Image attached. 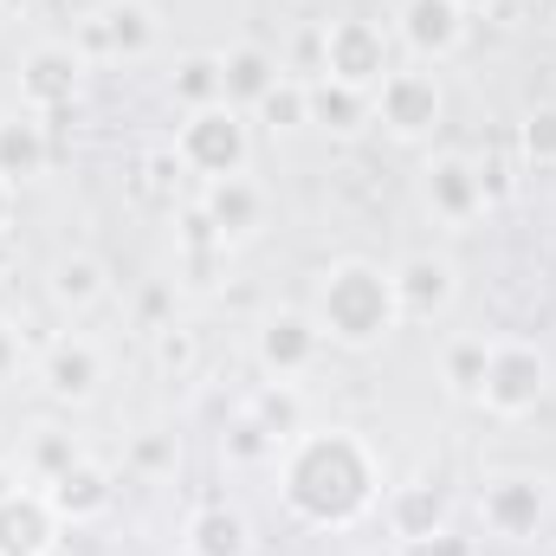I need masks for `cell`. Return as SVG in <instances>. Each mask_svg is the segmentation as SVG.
Here are the masks:
<instances>
[{
	"instance_id": "1",
	"label": "cell",
	"mask_w": 556,
	"mask_h": 556,
	"mask_svg": "<svg viewBox=\"0 0 556 556\" xmlns=\"http://www.w3.org/2000/svg\"><path fill=\"white\" fill-rule=\"evenodd\" d=\"M285 498L304 518H317V525H350L376 498V466H369L363 440L343 433V427L298 440L291 446V466H285Z\"/></svg>"
},
{
	"instance_id": "2",
	"label": "cell",
	"mask_w": 556,
	"mask_h": 556,
	"mask_svg": "<svg viewBox=\"0 0 556 556\" xmlns=\"http://www.w3.org/2000/svg\"><path fill=\"white\" fill-rule=\"evenodd\" d=\"M395 317H402L395 278L382 273V266H369V260H343L317 285V330L337 337V343H350V350H369L376 337H389Z\"/></svg>"
},
{
	"instance_id": "3",
	"label": "cell",
	"mask_w": 556,
	"mask_h": 556,
	"mask_svg": "<svg viewBox=\"0 0 556 556\" xmlns=\"http://www.w3.org/2000/svg\"><path fill=\"white\" fill-rule=\"evenodd\" d=\"M544 382H551L544 350H538V343H525V337H505V343H492V369H485L479 402H485L492 415H525V408H538Z\"/></svg>"
},
{
	"instance_id": "4",
	"label": "cell",
	"mask_w": 556,
	"mask_h": 556,
	"mask_svg": "<svg viewBox=\"0 0 556 556\" xmlns=\"http://www.w3.org/2000/svg\"><path fill=\"white\" fill-rule=\"evenodd\" d=\"M181 162L201 168V175H214V181L240 175V168H247V124H240V111H233V104L194 111V117L181 124Z\"/></svg>"
},
{
	"instance_id": "5",
	"label": "cell",
	"mask_w": 556,
	"mask_h": 556,
	"mask_svg": "<svg viewBox=\"0 0 556 556\" xmlns=\"http://www.w3.org/2000/svg\"><path fill=\"white\" fill-rule=\"evenodd\" d=\"M544 511H551V492H544V479H531V472H498V479H485V492H479L485 531H492V538H511V544H525V538L544 525Z\"/></svg>"
},
{
	"instance_id": "6",
	"label": "cell",
	"mask_w": 556,
	"mask_h": 556,
	"mask_svg": "<svg viewBox=\"0 0 556 556\" xmlns=\"http://www.w3.org/2000/svg\"><path fill=\"white\" fill-rule=\"evenodd\" d=\"M324 72H330V85H350V91L382 85V72H389L382 26H369V20H337V26L324 33Z\"/></svg>"
},
{
	"instance_id": "7",
	"label": "cell",
	"mask_w": 556,
	"mask_h": 556,
	"mask_svg": "<svg viewBox=\"0 0 556 556\" xmlns=\"http://www.w3.org/2000/svg\"><path fill=\"white\" fill-rule=\"evenodd\" d=\"M376 117L395 130V137H420L440 124V85L427 72H382L376 85Z\"/></svg>"
},
{
	"instance_id": "8",
	"label": "cell",
	"mask_w": 556,
	"mask_h": 556,
	"mask_svg": "<svg viewBox=\"0 0 556 556\" xmlns=\"http://www.w3.org/2000/svg\"><path fill=\"white\" fill-rule=\"evenodd\" d=\"M317 350H324V330L311 317H298V311H278L273 324L260 330V356H266V369H273L278 382L304 376L317 363Z\"/></svg>"
},
{
	"instance_id": "9",
	"label": "cell",
	"mask_w": 556,
	"mask_h": 556,
	"mask_svg": "<svg viewBox=\"0 0 556 556\" xmlns=\"http://www.w3.org/2000/svg\"><path fill=\"white\" fill-rule=\"evenodd\" d=\"M402 39L415 59H446L466 39V7L459 0H402Z\"/></svg>"
},
{
	"instance_id": "10",
	"label": "cell",
	"mask_w": 556,
	"mask_h": 556,
	"mask_svg": "<svg viewBox=\"0 0 556 556\" xmlns=\"http://www.w3.org/2000/svg\"><path fill=\"white\" fill-rule=\"evenodd\" d=\"M52 544V498L0 492V556H39Z\"/></svg>"
},
{
	"instance_id": "11",
	"label": "cell",
	"mask_w": 556,
	"mask_h": 556,
	"mask_svg": "<svg viewBox=\"0 0 556 556\" xmlns=\"http://www.w3.org/2000/svg\"><path fill=\"white\" fill-rule=\"evenodd\" d=\"M389 278H395V304H402V317H433V311L453 304V266L433 260V253L402 260Z\"/></svg>"
},
{
	"instance_id": "12",
	"label": "cell",
	"mask_w": 556,
	"mask_h": 556,
	"mask_svg": "<svg viewBox=\"0 0 556 556\" xmlns=\"http://www.w3.org/2000/svg\"><path fill=\"white\" fill-rule=\"evenodd\" d=\"M427 207H440V220H472L479 207H485V175H472L459 155H446V162H433L427 168Z\"/></svg>"
},
{
	"instance_id": "13",
	"label": "cell",
	"mask_w": 556,
	"mask_h": 556,
	"mask_svg": "<svg viewBox=\"0 0 556 556\" xmlns=\"http://www.w3.org/2000/svg\"><path fill=\"white\" fill-rule=\"evenodd\" d=\"M46 389L59 395V402H85L91 389H98V376H104V363H98V350L85 343V337H59L52 350H46Z\"/></svg>"
},
{
	"instance_id": "14",
	"label": "cell",
	"mask_w": 556,
	"mask_h": 556,
	"mask_svg": "<svg viewBox=\"0 0 556 556\" xmlns=\"http://www.w3.org/2000/svg\"><path fill=\"white\" fill-rule=\"evenodd\" d=\"M91 39L104 46V52H124V59H137L155 46V20H149V7L142 0H111L98 20H91Z\"/></svg>"
},
{
	"instance_id": "15",
	"label": "cell",
	"mask_w": 556,
	"mask_h": 556,
	"mask_svg": "<svg viewBox=\"0 0 556 556\" xmlns=\"http://www.w3.org/2000/svg\"><path fill=\"white\" fill-rule=\"evenodd\" d=\"M260 214H266V201H260V188H253L247 175H227V181H214L207 227H220V233H253V227H260Z\"/></svg>"
},
{
	"instance_id": "16",
	"label": "cell",
	"mask_w": 556,
	"mask_h": 556,
	"mask_svg": "<svg viewBox=\"0 0 556 556\" xmlns=\"http://www.w3.org/2000/svg\"><path fill=\"white\" fill-rule=\"evenodd\" d=\"M46 168V130L33 117H0V181H26Z\"/></svg>"
},
{
	"instance_id": "17",
	"label": "cell",
	"mask_w": 556,
	"mask_h": 556,
	"mask_svg": "<svg viewBox=\"0 0 556 556\" xmlns=\"http://www.w3.org/2000/svg\"><path fill=\"white\" fill-rule=\"evenodd\" d=\"M220 85H227V104H260V98L278 85V72H273V59H266L260 46H240V52L220 59Z\"/></svg>"
},
{
	"instance_id": "18",
	"label": "cell",
	"mask_w": 556,
	"mask_h": 556,
	"mask_svg": "<svg viewBox=\"0 0 556 556\" xmlns=\"http://www.w3.org/2000/svg\"><path fill=\"white\" fill-rule=\"evenodd\" d=\"M72 91H78V59L59 52V46L33 52V65H26V98H33V104H65Z\"/></svg>"
},
{
	"instance_id": "19",
	"label": "cell",
	"mask_w": 556,
	"mask_h": 556,
	"mask_svg": "<svg viewBox=\"0 0 556 556\" xmlns=\"http://www.w3.org/2000/svg\"><path fill=\"white\" fill-rule=\"evenodd\" d=\"M111 505V485H104V472L98 466H65L59 479H52V511H72V518H91V511H104Z\"/></svg>"
},
{
	"instance_id": "20",
	"label": "cell",
	"mask_w": 556,
	"mask_h": 556,
	"mask_svg": "<svg viewBox=\"0 0 556 556\" xmlns=\"http://www.w3.org/2000/svg\"><path fill=\"white\" fill-rule=\"evenodd\" d=\"M389 525H395V538H408V544L440 538V492H433V485L395 492V498H389Z\"/></svg>"
},
{
	"instance_id": "21",
	"label": "cell",
	"mask_w": 556,
	"mask_h": 556,
	"mask_svg": "<svg viewBox=\"0 0 556 556\" xmlns=\"http://www.w3.org/2000/svg\"><path fill=\"white\" fill-rule=\"evenodd\" d=\"M485 369H492V337H459V343H446V389H453V395H479V389H485Z\"/></svg>"
},
{
	"instance_id": "22",
	"label": "cell",
	"mask_w": 556,
	"mask_h": 556,
	"mask_svg": "<svg viewBox=\"0 0 556 556\" xmlns=\"http://www.w3.org/2000/svg\"><path fill=\"white\" fill-rule=\"evenodd\" d=\"M188 551L194 556H247V525L233 511H201L188 525Z\"/></svg>"
},
{
	"instance_id": "23",
	"label": "cell",
	"mask_w": 556,
	"mask_h": 556,
	"mask_svg": "<svg viewBox=\"0 0 556 556\" xmlns=\"http://www.w3.org/2000/svg\"><path fill=\"white\" fill-rule=\"evenodd\" d=\"M52 298H59V304H98V298H104V266L85 260V253L59 260V266H52Z\"/></svg>"
},
{
	"instance_id": "24",
	"label": "cell",
	"mask_w": 556,
	"mask_h": 556,
	"mask_svg": "<svg viewBox=\"0 0 556 556\" xmlns=\"http://www.w3.org/2000/svg\"><path fill=\"white\" fill-rule=\"evenodd\" d=\"M175 91H181L194 111H207V104H227V85H220V59H188V65H181V78H175Z\"/></svg>"
},
{
	"instance_id": "25",
	"label": "cell",
	"mask_w": 556,
	"mask_h": 556,
	"mask_svg": "<svg viewBox=\"0 0 556 556\" xmlns=\"http://www.w3.org/2000/svg\"><path fill=\"white\" fill-rule=\"evenodd\" d=\"M311 104H317V111H324L337 130H356V117L369 111V104H363V91H350V85H330V78L311 91Z\"/></svg>"
},
{
	"instance_id": "26",
	"label": "cell",
	"mask_w": 556,
	"mask_h": 556,
	"mask_svg": "<svg viewBox=\"0 0 556 556\" xmlns=\"http://www.w3.org/2000/svg\"><path fill=\"white\" fill-rule=\"evenodd\" d=\"M260 111H266L273 124H285V130H291V124H311V91H304V85H273V91L260 98Z\"/></svg>"
},
{
	"instance_id": "27",
	"label": "cell",
	"mask_w": 556,
	"mask_h": 556,
	"mask_svg": "<svg viewBox=\"0 0 556 556\" xmlns=\"http://www.w3.org/2000/svg\"><path fill=\"white\" fill-rule=\"evenodd\" d=\"M525 155L544 162V168H556V104H538V111L525 117Z\"/></svg>"
},
{
	"instance_id": "28",
	"label": "cell",
	"mask_w": 556,
	"mask_h": 556,
	"mask_svg": "<svg viewBox=\"0 0 556 556\" xmlns=\"http://www.w3.org/2000/svg\"><path fill=\"white\" fill-rule=\"evenodd\" d=\"M162 363H168V369H188V363H194V337L168 324V330H162Z\"/></svg>"
},
{
	"instance_id": "29",
	"label": "cell",
	"mask_w": 556,
	"mask_h": 556,
	"mask_svg": "<svg viewBox=\"0 0 556 556\" xmlns=\"http://www.w3.org/2000/svg\"><path fill=\"white\" fill-rule=\"evenodd\" d=\"M427 556H466V544H459V538H446V531H440V538H433V544H427Z\"/></svg>"
},
{
	"instance_id": "30",
	"label": "cell",
	"mask_w": 556,
	"mask_h": 556,
	"mask_svg": "<svg viewBox=\"0 0 556 556\" xmlns=\"http://www.w3.org/2000/svg\"><path fill=\"white\" fill-rule=\"evenodd\" d=\"M13 363V343H7V324H0V369Z\"/></svg>"
},
{
	"instance_id": "31",
	"label": "cell",
	"mask_w": 556,
	"mask_h": 556,
	"mask_svg": "<svg viewBox=\"0 0 556 556\" xmlns=\"http://www.w3.org/2000/svg\"><path fill=\"white\" fill-rule=\"evenodd\" d=\"M0 220H7V181H0Z\"/></svg>"
},
{
	"instance_id": "32",
	"label": "cell",
	"mask_w": 556,
	"mask_h": 556,
	"mask_svg": "<svg viewBox=\"0 0 556 556\" xmlns=\"http://www.w3.org/2000/svg\"><path fill=\"white\" fill-rule=\"evenodd\" d=\"M459 7H498V0H459Z\"/></svg>"
},
{
	"instance_id": "33",
	"label": "cell",
	"mask_w": 556,
	"mask_h": 556,
	"mask_svg": "<svg viewBox=\"0 0 556 556\" xmlns=\"http://www.w3.org/2000/svg\"><path fill=\"white\" fill-rule=\"evenodd\" d=\"M298 7H311V0H298Z\"/></svg>"
}]
</instances>
